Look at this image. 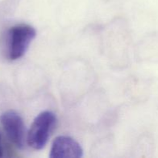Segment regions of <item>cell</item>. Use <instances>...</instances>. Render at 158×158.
<instances>
[{"label":"cell","instance_id":"6da1fadb","mask_svg":"<svg viewBox=\"0 0 158 158\" xmlns=\"http://www.w3.org/2000/svg\"><path fill=\"white\" fill-rule=\"evenodd\" d=\"M56 123V115L51 111H43L35 118L27 133L26 141L29 147L41 150L46 146Z\"/></svg>","mask_w":158,"mask_h":158},{"label":"cell","instance_id":"7a4b0ae2","mask_svg":"<svg viewBox=\"0 0 158 158\" xmlns=\"http://www.w3.org/2000/svg\"><path fill=\"white\" fill-rule=\"evenodd\" d=\"M36 35L35 29L26 24L12 26L8 32L7 55L10 60L23 57Z\"/></svg>","mask_w":158,"mask_h":158},{"label":"cell","instance_id":"3957f363","mask_svg":"<svg viewBox=\"0 0 158 158\" xmlns=\"http://www.w3.org/2000/svg\"><path fill=\"white\" fill-rule=\"evenodd\" d=\"M0 122L9 140L17 148L23 149L27 142V134L21 116L14 110L6 111L0 117Z\"/></svg>","mask_w":158,"mask_h":158},{"label":"cell","instance_id":"277c9868","mask_svg":"<svg viewBox=\"0 0 158 158\" xmlns=\"http://www.w3.org/2000/svg\"><path fill=\"white\" fill-rule=\"evenodd\" d=\"M83 156V148L72 137L59 136L51 148L50 158H80Z\"/></svg>","mask_w":158,"mask_h":158},{"label":"cell","instance_id":"5b68a950","mask_svg":"<svg viewBox=\"0 0 158 158\" xmlns=\"http://www.w3.org/2000/svg\"><path fill=\"white\" fill-rule=\"evenodd\" d=\"M3 156V148L2 146V141H1V136H0V157Z\"/></svg>","mask_w":158,"mask_h":158}]
</instances>
